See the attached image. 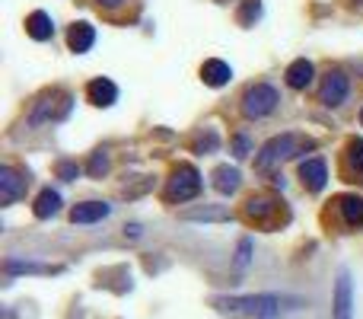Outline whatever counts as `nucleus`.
I'll return each mask as SVG.
<instances>
[{
    "label": "nucleus",
    "mask_w": 363,
    "mask_h": 319,
    "mask_svg": "<svg viewBox=\"0 0 363 319\" xmlns=\"http://www.w3.org/2000/svg\"><path fill=\"white\" fill-rule=\"evenodd\" d=\"M347 163H351L354 175H363V141L360 138L347 141Z\"/></svg>",
    "instance_id": "4be33fe9"
},
{
    "label": "nucleus",
    "mask_w": 363,
    "mask_h": 319,
    "mask_svg": "<svg viewBox=\"0 0 363 319\" xmlns=\"http://www.w3.org/2000/svg\"><path fill=\"white\" fill-rule=\"evenodd\" d=\"M57 207H61V195L51 192V188H45V192L35 198L32 211H35V217H38V220H45V217H51V214H57Z\"/></svg>",
    "instance_id": "6ab92c4d"
},
{
    "label": "nucleus",
    "mask_w": 363,
    "mask_h": 319,
    "mask_svg": "<svg viewBox=\"0 0 363 319\" xmlns=\"http://www.w3.org/2000/svg\"><path fill=\"white\" fill-rule=\"evenodd\" d=\"M86 96H89V102H93V106L108 109V106H115V99H118V87H115L108 77H96V80H89Z\"/></svg>",
    "instance_id": "9b49d317"
},
{
    "label": "nucleus",
    "mask_w": 363,
    "mask_h": 319,
    "mask_svg": "<svg viewBox=\"0 0 363 319\" xmlns=\"http://www.w3.org/2000/svg\"><path fill=\"white\" fill-rule=\"evenodd\" d=\"M213 307L226 316H264L281 307L274 294H255V297H213Z\"/></svg>",
    "instance_id": "f03ea898"
},
{
    "label": "nucleus",
    "mask_w": 363,
    "mask_h": 319,
    "mask_svg": "<svg viewBox=\"0 0 363 319\" xmlns=\"http://www.w3.org/2000/svg\"><path fill=\"white\" fill-rule=\"evenodd\" d=\"M217 4H226V0H217Z\"/></svg>",
    "instance_id": "7c9ffc66"
},
{
    "label": "nucleus",
    "mask_w": 363,
    "mask_h": 319,
    "mask_svg": "<svg viewBox=\"0 0 363 319\" xmlns=\"http://www.w3.org/2000/svg\"><path fill=\"white\" fill-rule=\"evenodd\" d=\"M249 252H252V243H249V239H242V243H239V256H236L239 269H245V265H249Z\"/></svg>",
    "instance_id": "bb28decb"
},
{
    "label": "nucleus",
    "mask_w": 363,
    "mask_h": 319,
    "mask_svg": "<svg viewBox=\"0 0 363 319\" xmlns=\"http://www.w3.org/2000/svg\"><path fill=\"white\" fill-rule=\"evenodd\" d=\"M106 173H108V153H106V151H96V153H93V160H89V175L102 179Z\"/></svg>",
    "instance_id": "b1692460"
},
{
    "label": "nucleus",
    "mask_w": 363,
    "mask_h": 319,
    "mask_svg": "<svg viewBox=\"0 0 363 319\" xmlns=\"http://www.w3.org/2000/svg\"><path fill=\"white\" fill-rule=\"evenodd\" d=\"M347 93H351V80H347L345 70H328L325 80H322V90H319V99L322 106H341V102L347 99Z\"/></svg>",
    "instance_id": "0eeeda50"
},
{
    "label": "nucleus",
    "mask_w": 363,
    "mask_h": 319,
    "mask_svg": "<svg viewBox=\"0 0 363 319\" xmlns=\"http://www.w3.org/2000/svg\"><path fill=\"white\" fill-rule=\"evenodd\" d=\"M77 173H80V166H77V163H57V175H61V179L74 182Z\"/></svg>",
    "instance_id": "a878e982"
},
{
    "label": "nucleus",
    "mask_w": 363,
    "mask_h": 319,
    "mask_svg": "<svg viewBox=\"0 0 363 319\" xmlns=\"http://www.w3.org/2000/svg\"><path fill=\"white\" fill-rule=\"evenodd\" d=\"M262 319H277V310H274V313H264Z\"/></svg>",
    "instance_id": "c756f323"
},
{
    "label": "nucleus",
    "mask_w": 363,
    "mask_h": 319,
    "mask_svg": "<svg viewBox=\"0 0 363 319\" xmlns=\"http://www.w3.org/2000/svg\"><path fill=\"white\" fill-rule=\"evenodd\" d=\"M277 102H281V96H277L274 87L255 83V87H249L242 93V112L249 115V119H264V115H271L277 109Z\"/></svg>",
    "instance_id": "7ed1b4c3"
},
{
    "label": "nucleus",
    "mask_w": 363,
    "mask_h": 319,
    "mask_svg": "<svg viewBox=\"0 0 363 319\" xmlns=\"http://www.w3.org/2000/svg\"><path fill=\"white\" fill-rule=\"evenodd\" d=\"M96 42V29L89 23H74L67 29V45L70 51H77V55H83V51H89Z\"/></svg>",
    "instance_id": "2eb2a0df"
},
{
    "label": "nucleus",
    "mask_w": 363,
    "mask_h": 319,
    "mask_svg": "<svg viewBox=\"0 0 363 319\" xmlns=\"http://www.w3.org/2000/svg\"><path fill=\"white\" fill-rule=\"evenodd\" d=\"M96 4H99V6H108V10H112V6H121L125 0H96Z\"/></svg>",
    "instance_id": "c85d7f7f"
},
{
    "label": "nucleus",
    "mask_w": 363,
    "mask_h": 319,
    "mask_svg": "<svg viewBox=\"0 0 363 319\" xmlns=\"http://www.w3.org/2000/svg\"><path fill=\"white\" fill-rule=\"evenodd\" d=\"M236 19H239V26H255L262 19V0H242Z\"/></svg>",
    "instance_id": "412c9836"
},
{
    "label": "nucleus",
    "mask_w": 363,
    "mask_h": 319,
    "mask_svg": "<svg viewBox=\"0 0 363 319\" xmlns=\"http://www.w3.org/2000/svg\"><path fill=\"white\" fill-rule=\"evenodd\" d=\"M315 147V141L313 138H306V134H277V138H271L268 144L258 151V157H255V169L258 173H271V169H277L281 163H287V160H294L296 153H306V151H313Z\"/></svg>",
    "instance_id": "f257e3e1"
},
{
    "label": "nucleus",
    "mask_w": 363,
    "mask_h": 319,
    "mask_svg": "<svg viewBox=\"0 0 363 319\" xmlns=\"http://www.w3.org/2000/svg\"><path fill=\"white\" fill-rule=\"evenodd\" d=\"M245 217H249L252 224L274 227V224H277V217L287 220V211H284L281 201L271 198V195H252V198L245 201Z\"/></svg>",
    "instance_id": "423d86ee"
},
{
    "label": "nucleus",
    "mask_w": 363,
    "mask_h": 319,
    "mask_svg": "<svg viewBox=\"0 0 363 319\" xmlns=\"http://www.w3.org/2000/svg\"><path fill=\"white\" fill-rule=\"evenodd\" d=\"M239 182H242V179H239V169L236 166H226V163H223V166L213 169V188H217L220 195H233L239 188Z\"/></svg>",
    "instance_id": "a211bd4d"
},
{
    "label": "nucleus",
    "mask_w": 363,
    "mask_h": 319,
    "mask_svg": "<svg viewBox=\"0 0 363 319\" xmlns=\"http://www.w3.org/2000/svg\"><path fill=\"white\" fill-rule=\"evenodd\" d=\"M300 179H303V185H306L309 192H322V188H325V182H328L325 160H319V157L303 160L300 163Z\"/></svg>",
    "instance_id": "1a4fd4ad"
},
{
    "label": "nucleus",
    "mask_w": 363,
    "mask_h": 319,
    "mask_svg": "<svg viewBox=\"0 0 363 319\" xmlns=\"http://www.w3.org/2000/svg\"><path fill=\"white\" fill-rule=\"evenodd\" d=\"M220 147V138H217V131H207L204 138H198L194 141V153H213Z\"/></svg>",
    "instance_id": "393cba45"
},
{
    "label": "nucleus",
    "mask_w": 363,
    "mask_h": 319,
    "mask_svg": "<svg viewBox=\"0 0 363 319\" xmlns=\"http://www.w3.org/2000/svg\"><path fill=\"white\" fill-rule=\"evenodd\" d=\"M10 275H57V265H38V262H6Z\"/></svg>",
    "instance_id": "aec40b11"
},
{
    "label": "nucleus",
    "mask_w": 363,
    "mask_h": 319,
    "mask_svg": "<svg viewBox=\"0 0 363 319\" xmlns=\"http://www.w3.org/2000/svg\"><path fill=\"white\" fill-rule=\"evenodd\" d=\"M313 74H315L313 61H306V58H296V61L287 67V87H294V90H306L309 83H313Z\"/></svg>",
    "instance_id": "dca6fc26"
},
{
    "label": "nucleus",
    "mask_w": 363,
    "mask_h": 319,
    "mask_svg": "<svg viewBox=\"0 0 363 319\" xmlns=\"http://www.w3.org/2000/svg\"><path fill=\"white\" fill-rule=\"evenodd\" d=\"M70 96L64 93V90H51V93H45L42 99L35 102V109H32V125H42V121H61L70 115Z\"/></svg>",
    "instance_id": "39448f33"
},
{
    "label": "nucleus",
    "mask_w": 363,
    "mask_h": 319,
    "mask_svg": "<svg viewBox=\"0 0 363 319\" xmlns=\"http://www.w3.org/2000/svg\"><path fill=\"white\" fill-rule=\"evenodd\" d=\"M188 220H230L223 207H198V211H185Z\"/></svg>",
    "instance_id": "5701e85b"
},
{
    "label": "nucleus",
    "mask_w": 363,
    "mask_h": 319,
    "mask_svg": "<svg viewBox=\"0 0 363 319\" xmlns=\"http://www.w3.org/2000/svg\"><path fill=\"white\" fill-rule=\"evenodd\" d=\"M108 211H112V207H108L106 201H83V205H77L74 211H70V220H74V224H96V220L108 217Z\"/></svg>",
    "instance_id": "4468645a"
},
{
    "label": "nucleus",
    "mask_w": 363,
    "mask_h": 319,
    "mask_svg": "<svg viewBox=\"0 0 363 319\" xmlns=\"http://www.w3.org/2000/svg\"><path fill=\"white\" fill-rule=\"evenodd\" d=\"M335 205H338V214L345 217L347 227H363V198L360 195H338Z\"/></svg>",
    "instance_id": "ddd939ff"
},
{
    "label": "nucleus",
    "mask_w": 363,
    "mask_h": 319,
    "mask_svg": "<svg viewBox=\"0 0 363 319\" xmlns=\"http://www.w3.org/2000/svg\"><path fill=\"white\" fill-rule=\"evenodd\" d=\"M26 185H29V179H26V175H19L13 166L0 169V201H4V205H13V201L23 198Z\"/></svg>",
    "instance_id": "6e6552de"
},
{
    "label": "nucleus",
    "mask_w": 363,
    "mask_h": 319,
    "mask_svg": "<svg viewBox=\"0 0 363 319\" xmlns=\"http://www.w3.org/2000/svg\"><path fill=\"white\" fill-rule=\"evenodd\" d=\"M26 32H29V36L35 38V42H48V38L55 36V23H51L48 13L35 10L29 19H26Z\"/></svg>",
    "instance_id": "f3484780"
},
{
    "label": "nucleus",
    "mask_w": 363,
    "mask_h": 319,
    "mask_svg": "<svg viewBox=\"0 0 363 319\" xmlns=\"http://www.w3.org/2000/svg\"><path fill=\"white\" fill-rule=\"evenodd\" d=\"M233 147H236V157H245V153H249V141L245 138H236L233 141Z\"/></svg>",
    "instance_id": "cd10ccee"
},
{
    "label": "nucleus",
    "mask_w": 363,
    "mask_h": 319,
    "mask_svg": "<svg viewBox=\"0 0 363 319\" xmlns=\"http://www.w3.org/2000/svg\"><path fill=\"white\" fill-rule=\"evenodd\" d=\"M354 313V288H351V275L341 271L338 284H335V319H351Z\"/></svg>",
    "instance_id": "9d476101"
},
{
    "label": "nucleus",
    "mask_w": 363,
    "mask_h": 319,
    "mask_svg": "<svg viewBox=\"0 0 363 319\" xmlns=\"http://www.w3.org/2000/svg\"><path fill=\"white\" fill-rule=\"evenodd\" d=\"M360 121H363V112H360Z\"/></svg>",
    "instance_id": "2f4dec72"
},
{
    "label": "nucleus",
    "mask_w": 363,
    "mask_h": 319,
    "mask_svg": "<svg viewBox=\"0 0 363 319\" xmlns=\"http://www.w3.org/2000/svg\"><path fill=\"white\" fill-rule=\"evenodd\" d=\"M201 80H204L207 87H226V83L233 80V67L226 61L211 58V61L201 64Z\"/></svg>",
    "instance_id": "f8f14e48"
},
{
    "label": "nucleus",
    "mask_w": 363,
    "mask_h": 319,
    "mask_svg": "<svg viewBox=\"0 0 363 319\" xmlns=\"http://www.w3.org/2000/svg\"><path fill=\"white\" fill-rule=\"evenodd\" d=\"M201 192V173L188 163H179L169 175V185H166V198L169 201H188Z\"/></svg>",
    "instance_id": "20e7f679"
}]
</instances>
